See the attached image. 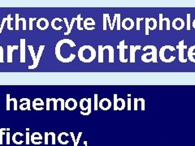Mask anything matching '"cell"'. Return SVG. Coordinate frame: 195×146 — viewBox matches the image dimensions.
<instances>
[{
  "mask_svg": "<svg viewBox=\"0 0 195 146\" xmlns=\"http://www.w3.org/2000/svg\"><path fill=\"white\" fill-rule=\"evenodd\" d=\"M79 60L84 64H90L96 58V50L92 46L85 45L82 46L78 50Z\"/></svg>",
  "mask_w": 195,
  "mask_h": 146,
  "instance_id": "1",
  "label": "cell"
},
{
  "mask_svg": "<svg viewBox=\"0 0 195 146\" xmlns=\"http://www.w3.org/2000/svg\"><path fill=\"white\" fill-rule=\"evenodd\" d=\"M64 44H68L71 47H75L76 46V44L75 42L73 41L70 39H67V38H64V39H62L59 41L57 42V44L55 45V49H54V54H55V57L57 58V59L59 60L60 62L64 63V64H68V63H71L76 57V55L74 54H71L70 56L65 59L64 58L62 55H61V53H60V49H61V46H63Z\"/></svg>",
  "mask_w": 195,
  "mask_h": 146,
  "instance_id": "2",
  "label": "cell"
},
{
  "mask_svg": "<svg viewBox=\"0 0 195 146\" xmlns=\"http://www.w3.org/2000/svg\"><path fill=\"white\" fill-rule=\"evenodd\" d=\"M148 49H150L152 50L150 53H145L144 55L141 56V60L144 62V63H150V62H153L154 64H157L158 61H157V48L156 46H145L143 48V50L145 51Z\"/></svg>",
  "mask_w": 195,
  "mask_h": 146,
  "instance_id": "3",
  "label": "cell"
},
{
  "mask_svg": "<svg viewBox=\"0 0 195 146\" xmlns=\"http://www.w3.org/2000/svg\"><path fill=\"white\" fill-rule=\"evenodd\" d=\"M167 49L170 50L171 51H174L176 49L172 46H163V47H161V49L159 50V58H160V59L162 60L163 62H164V63L169 64V63H172L173 61L176 59V57L175 56H171L169 58V59H166L165 57H164V52H165V50H167Z\"/></svg>",
  "mask_w": 195,
  "mask_h": 146,
  "instance_id": "4",
  "label": "cell"
},
{
  "mask_svg": "<svg viewBox=\"0 0 195 146\" xmlns=\"http://www.w3.org/2000/svg\"><path fill=\"white\" fill-rule=\"evenodd\" d=\"M124 40H122L119 43V45L117 46V49L120 50V61L121 63H128V59H125L124 57V50H126L128 48V46L124 45Z\"/></svg>",
  "mask_w": 195,
  "mask_h": 146,
  "instance_id": "5",
  "label": "cell"
},
{
  "mask_svg": "<svg viewBox=\"0 0 195 146\" xmlns=\"http://www.w3.org/2000/svg\"><path fill=\"white\" fill-rule=\"evenodd\" d=\"M177 49L179 50V61L182 64L187 63V59H185V55H184V50L187 49V46L184 44V40L179 42V44L177 46Z\"/></svg>",
  "mask_w": 195,
  "mask_h": 146,
  "instance_id": "6",
  "label": "cell"
},
{
  "mask_svg": "<svg viewBox=\"0 0 195 146\" xmlns=\"http://www.w3.org/2000/svg\"><path fill=\"white\" fill-rule=\"evenodd\" d=\"M125 107V101L123 98H117V94H114V110H123Z\"/></svg>",
  "mask_w": 195,
  "mask_h": 146,
  "instance_id": "7",
  "label": "cell"
},
{
  "mask_svg": "<svg viewBox=\"0 0 195 146\" xmlns=\"http://www.w3.org/2000/svg\"><path fill=\"white\" fill-rule=\"evenodd\" d=\"M44 49H45V46H44V45H41V46H39L38 52H37V55L36 56V62H35V64H33L32 65H29V66L28 67V68L29 69V70L35 69L38 66V64H39V62H40L41 55H42V52H43Z\"/></svg>",
  "mask_w": 195,
  "mask_h": 146,
  "instance_id": "8",
  "label": "cell"
},
{
  "mask_svg": "<svg viewBox=\"0 0 195 146\" xmlns=\"http://www.w3.org/2000/svg\"><path fill=\"white\" fill-rule=\"evenodd\" d=\"M49 27V21L46 18H40L37 20V28L41 30V31H45Z\"/></svg>",
  "mask_w": 195,
  "mask_h": 146,
  "instance_id": "9",
  "label": "cell"
},
{
  "mask_svg": "<svg viewBox=\"0 0 195 146\" xmlns=\"http://www.w3.org/2000/svg\"><path fill=\"white\" fill-rule=\"evenodd\" d=\"M44 137L41 135V133L37 132H33L31 135V138H30V141L33 145H39L42 143V140H43Z\"/></svg>",
  "mask_w": 195,
  "mask_h": 146,
  "instance_id": "10",
  "label": "cell"
},
{
  "mask_svg": "<svg viewBox=\"0 0 195 146\" xmlns=\"http://www.w3.org/2000/svg\"><path fill=\"white\" fill-rule=\"evenodd\" d=\"M95 21L93 18H86L84 20V28L88 31H93L95 28Z\"/></svg>",
  "mask_w": 195,
  "mask_h": 146,
  "instance_id": "11",
  "label": "cell"
},
{
  "mask_svg": "<svg viewBox=\"0 0 195 146\" xmlns=\"http://www.w3.org/2000/svg\"><path fill=\"white\" fill-rule=\"evenodd\" d=\"M77 101L76 99L74 98H68V100L65 101V109L68 110H74L77 109Z\"/></svg>",
  "mask_w": 195,
  "mask_h": 146,
  "instance_id": "12",
  "label": "cell"
},
{
  "mask_svg": "<svg viewBox=\"0 0 195 146\" xmlns=\"http://www.w3.org/2000/svg\"><path fill=\"white\" fill-rule=\"evenodd\" d=\"M99 106L103 110H108L111 107V101L108 98H103L99 102Z\"/></svg>",
  "mask_w": 195,
  "mask_h": 146,
  "instance_id": "13",
  "label": "cell"
},
{
  "mask_svg": "<svg viewBox=\"0 0 195 146\" xmlns=\"http://www.w3.org/2000/svg\"><path fill=\"white\" fill-rule=\"evenodd\" d=\"M121 26L124 29L129 31L134 27V21L131 18H125L121 23Z\"/></svg>",
  "mask_w": 195,
  "mask_h": 146,
  "instance_id": "14",
  "label": "cell"
},
{
  "mask_svg": "<svg viewBox=\"0 0 195 146\" xmlns=\"http://www.w3.org/2000/svg\"><path fill=\"white\" fill-rule=\"evenodd\" d=\"M25 41L24 38L20 39V62L21 64L25 63Z\"/></svg>",
  "mask_w": 195,
  "mask_h": 146,
  "instance_id": "15",
  "label": "cell"
},
{
  "mask_svg": "<svg viewBox=\"0 0 195 146\" xmlns=\"http://www.w3.org/2000/svg\"><path fill=\"white\" fill-rule=\"evenodd\" d=\"M68 137H69L68 133L61 132L59 134V136L57 137V140H58L59 144H61L63 145H68V143H69V140L67 139Z\"/></svg>",
  "mask_w": 195,
  "mask_h": 146,
  "instance_id": "16",
  "label": "cell"
},
{
  "mask_svg": "<svg viewBox=\"0 0 195 146\" xmlns=\"http://www.w3.org/2000/svg\"><path fill=\"white\" fill-rule=\"evenodd\" d=\"M19 46L17 45L16 46H11L8 45L7 46V62L8 64H12V53H13L14 50H18Z\"/></svg>",
  "mask_w": 195,
  "mask_h": 146,
  "instance_id": "17",
  "label": "cell"
},
{
  "mask_svg": "<svg viewBox=\"0 0 195 146\" xmlns=\"http://www.w3.org/2000/svg\"><path fill=\"white\" fill-rule=\"evenodd\" d=\"M23 137V133L22 132H16L14 133L13 136H12V141L14 144L20 145H22L23 144V140L21 139Z\"/></svg>",
  "mask_w": 195,
  "mask_h": 146,
  "instance_id": "18",
  "label": "cell"
},
{
  "mask_svg": "<svg viewBox=\"0 0 195 146\" xmlns=\"http://www.w3.org/2000/svg\"><path fill=\"white\" fill-rule=\"evenodd\" d=\"M141 46H130V63L134 64L135 63V52L137 50H141Z\"/></svg>",
  "mask_w": 195,
  "mask_h": 146,
  "instance_id": "19",
  "label": "cell"
},
{
  "mask_svg": "<svg viewBox=\"0 0 195 146\" xmlns=\"http://www.w3.org/2000/svg\"><path fill=\"white\" fill-rule=\"evenodd\" d=\"M20 21H22L23 22V30L25 31L26 30V20L25 18H20L19 17V14H16V31L19 30V23Z\"/></svg>",
  "mask_w": 195,
  "mask_h": 146,
  "instance_id": "20",
  "label": "cell"
},
{
  "mask_svg": "<svg viewBox=\"0 0 195 146\" xmlns=\"http://www.w3.org/2000/svg\"><path fill=\"white\" fill-rule=\"evenodd\" d=\"M109 50V59L108 62L110 64H112L114 63V48L111 46H103V50Z\"/></svg>",
  "mask_w": 195,
  "mask_h": 146,
  "instance_id": "21",
  "label": "cell"
},
{
  "mask_svg": "<svg viewBox=\"0 0 195 146\" xmlns=\"http://www.w3.org/2000/svg\"><path fill=\"white\" fill-rule=\"evenodd\" d=\"M32 105L33 109L36 108V107H41V106L44 105V102L41 98H35L32 102Z\"/></svg>",
  "mask_w": 195,
  "mask_h": 146,
  "instance_id": "22",
  "label": "cell"
},
{
  "mask_svg": "<svg viewBox=\"0 0 195 146\" xmlns=\"http://www.w3.org/2000/svg\"><path fill=\"white\" fill-rule=\"evenodd\" d=\"M194 46H191L190 48L189 49V50H188V59L190 61L195 64V59L194 58V55H195V53H194Z\"/></svg>",
  "mask_w": 195,
  "mask_h": 146,
  "instance_id": "23",
  "label": "cell"
},
{
  "mask_svg": "<svg viewBox=\"0 0 195 146\" xmlns=\"http://www.w3.org/2000/svg\"><path fill=\"white\" fill-rule=\"evenodd\" d=\"M103 46L102 45L99 46V63L103 64Z\"/></svg>",
  "mask_w": 195,
  "mask_h": 146,
  "instance_id": "24",
  "label": "cell"
},
{
  "mask_svg": "<svg viewBox=\"0 0 195 146\" xmlns=\"http://www.w3.org/2000/svg\"><path fill=\"white\" fill-rule=\"evenodd\" d=\"M56 21H59V22H62V19L60 18H54L52 20V21H51V27L54 28L55 31H59V30H61L62 28H63V27L62 26H59V28L56 27L55 26V22Z\"/></svg>",
  "mask_w": 195,
  "mask_h": 146,
  "instance_id": "25",
  "label": "cell"
},
{
  "mask_svg": "<svg viewBox=\"0 0 195 146\" xmlns=\"http://www.w3.org/2000/svg\"><path fill=\"white\" fill-rule=\"evenodd\" d=\"M28 48H29V50L30 55L32 56L33 64H35V62H36V55H35V53H34L33 46H32V45H29V46H28Z\"/></svg>",
  "mask_w": 195,
  "mask_h": 146,
  "instance_id": "26",
  "label": "cell"
},
{
  "mask_svg": "<svg viewBox=\"0 0 195 146\" xmlns=\"http://www.w3.org/2000/svg\"><path fill=\"white\" fill-rule=\"evenodd\" d=\"M82 20H83V18L82 17V15L79 14L76 18V21L77 22V29L80 30V31H82L84 29V27H82V25H81V22H82Z\"/></svg>",
  "mask_w": 195,
  "mask_h": 146,
  "instance_id": "27",
  "label": "cell"
},
{
  "mask_svg": "<svg viewBox=\"0 0 195 146\" xmlns=\"http://www.w3.org/2000/svg\"><path fill=\"white\" fill-rule=\"evenodd\" d=\"M152 19H153V18H145V35H146V36H148V35H149V31H150V20H152Z\"/></svg>",
  "mask_w": 195,
  "mask_h": 146,
  "instance_id": "28",
  "label": "cell"
},
{
  "mask_svg": "<svg viewBox=\"0 0 195 146\" xmlns=\"http://www.w3.org/2000/svg\"><path fill=\"white\" fill-rule=\"evenodd\" d=\"M6 131H7V128H0V145H2L3 143V136L6 135Z\"/></svg>",
  "mask_w": 195,
  "mask_h": 146,
  "instance_id": "29",
  "label": "cell"
},
{
  "mask_svg": "<svg viewBox=\"0 0 195 146\" xmlns=\"http://www.w3.org/2000/svg\"><path fill=\"white\" fill-rule=\"evenodd\" d=\"M13 20V18H12V16H11V14L9 15H7V29L8 30H11V31H12L13 30V28L12 27V25H11V22Z\"/></svg>",
  "mask_w": 195,
  "mask_h": 146,
  "instance_id": "30",
  "label": "cell"
},
{
  "mask_svg": "<svg viewBox=\"0 0 195 146\" xmlns=\"http://www.w3.org/2000/svg\"><path fill=\"white\" fill-rule=\"evenodd\" d=\"M75 21H76V18L72 19L71 23H70V25H69V28L67 30V32H64V35H68V34H70V33H71V32H72V29H73V24H74V23H75Z\"/></svg>",
  "mask_w": 195,
  "mask_h": 146,
  "instance_id": "31",
  "label": "cell"
},
{
  "mask_svg": "<svg viewBox=\"0 0 195 146\" xmlns=\"http://www.w3.org/2000/svg\"><path fill=\"white\" fill-rule=\"evenodd\" d=\"M20 102H23V101H25L26 102V104H27V110H31V106H30V100L29 99V98H21L20 100Z\"/></svg>",
  "mask_w": 195,
  "mask_h": 146,
  "instance_id": "32",
  "label": "cell"
},
{
  "mask_svg": "<svg viewBox=\"0 0 195 146\" xmlns=\"http://www.w3.org/2000/svg\"><path fill=\"white\" fill-rule=\"evenodd\" d=\"M3 55H4V51H3V48L0 46V64H3L4 63V59H3Z\"/></svg>",
  "mask_w": 195,
  "mask_h": 146,
  "instance_id": "33",
  "label": "cell"
},
{
  "mask_svg": "<svg viewBox=\"0 0 195 146\" xmlns=\"http://www.w3.org/2000/svg\"><path fill=\"white\" fill-rule=\"evenodd\" d=\"M103 29L106 31L107 30V14H103Z\"/></svg>",
  "mask_w": 195,
  "mask_h": 146,
  "instance_id": "34",
  "label": "cell"
},
{
  "mask_svg": "<svg viewBox=\"0 0 195 146\" xmlns=\"http://www.w3.org/2000/svg\"><path fill=\"white\" fill-rule=\"evenodd\" d=\"M11 98H10V94L9 93H7V111H9L10 110V106H11Z\"/></svg>",
  "mask_w": 195,
  "mask_h": 146,
  "instance_id": "35",
  "label": "cell"
},
{
  "mask_svg": "<svg viewBox=\"0 0 195 146\" xmlns=\"http://www.w3.org/2000/svg\"><path fill=\"white\" fill-rule=\"evenodd\" d=\"M186 16H187V30L190 31V14L188 13Z\"/></svg>",
  "mask_w": 195,
  "mask_h": 146,
  "instance_id": "36",
  "label": "cell"
},
{
  "mask_svg": "<svg viewBox=\"0 0 195 146\" xmlns=\"http://www.w3.org/2000/svg\"><path fill=\"white\" fill-rule=\"evenodd\" d=\"M163 14H159V30L162 31L163 30Z\"/></svg>",
  "mask_w": 195,
  "mask_h": 146,
  "instance_id": "37",
  "label": "cell"
},
{
  "mask_svg": "<svg viewBox=\"0 0 195 146\" xmlns=\"http://www.w3.org/2000/svg\"><path fill=\"white\" fill-rule=\"evenodd\" d=\"M44 144L45 145H48L49 144V132H46L44 134Z\"/></svg>",
  "mask_w": 195,
  "mask_h": 146,
  "instance_id": "38",
  "label": "cell"
},
{
  "mask_svg": "<svg viewBox=\"0 0 195 146\" xmlns=\"http://www.w3.org/2000/svg\"><path fill=\"white\" fill-rule=\"evenodd\" d=\"M58 101H60L61 103V110L64 111L65 110V101L64 98H58Z\"/></svg>",
  "mask_w": 195,
  "mask_h": 146,
  "instance_id": "39",
  "label": "cell"
},
{
  "mask_svg": "<svg viewBox=\"0 0 195 146\" xmlns=\"http://www.w3.org/2000/svg\"><path fill=\"white\" fill-rule=\"evenodd\" d=\"M116 20H117V13H116L114 15V19L112 23H111V31H112L114 29V27H115L116 23Z\"/></svg>",
  "mask_w": 195,
  "mask_h": 146,
  "instance_id": "40",
  "label": "cell"
},
{
  "mask_svg": "<svg viewBox=\"0 0 195 146\" xmlns=\"http://www.w3.org/2000/svg\"><path fill=\"white\" fill-rule=\"evenodd\" d=\"M98 97L99 95L95 93L94 94V110H98V106H99V102H98Z\"/></svg>",
  "mask_w": 195,
  "mask_h": 146,
  "instance_id": "41",
  "label": "cell"
},
{
  "mask_svg": "<svg viewBox=\"0 0 195 146\" xmlns=\"http://www.w3.org/2000/svg\"><path fill=\"white\" fill-rule=\"evenodd\" d=\"M82 132H80L78 133V136H77V140H76V143L73 145V146H78V145H79V142H80V140H81V137H82Z\"/></svg>",
  "mask_w": 195,
  "mask_h": 146,
  "instance_id": "42",
  "label": "cell"
},
{
  "mask_svg": "<svg viewBox=\"0 0 195 146\" xmlns=\"http://www.w3.org/2000/svg\"><path fill=\"white\" fill-rule=\"evenodd\" d=\"M117 30H120V14L117 13Z\"/></svg>",
  "mask_w": 195,
  "mask_h": 146,
  "instance_id": "43",
  "label": "cell"
},
{
  "mask_svg": "<svg viewBox=\"0 0 195 146\" xmlns=\"http://www.w3.org/2000/svg\"><path fill=\"white\" fill-rule=\"evenodd\" d=\"M143 20H144V18H137V31L140 30V22Z\"/></svg>",
  "mask_w": 195,
  "mask_h": 146,
  "instance_id": "44",
  "label": "cell"
},
{
  "mask_svg": "<svg viewBox=\"0 0 195 146\" xmlns=\"http://www.w3.org/2000/svg\"><path fill=\"white\" fill-rule=\"evenodd\" d=\"M49 136H51V138H52L51 144H52V145H55V133L49 132Z\"/></svg>",
  "mask_w": 195,
  "mask_h": 146,
  "instance_id": "45",
  "label": "cell"
},
{
  "mask_svg": "<svg viewBox=\"0 0 195 146\" xmlns=\"http://www.w3.org/2000/svg\"><path fill=\"white\" fill-rule=\"evenodd\" d=\"M25 137H26V141H25V144L29 145V142L30 141V138H31V136H29V132H26V134H25Z\"/></svg>",
  "mask_w": 195,
  "mask_h": 146,
  "instance_id": "46",
  "label": "cell"
},
{
  "mask_svg": "<svg viewBox=\"0 0 195 146\" xmlns=\"http://www.w3.org/2000/svg\"><path fill=\"white\" fill-rule=\"evenodd\" d=\"M51 99V101L54 102V110L56 111L58 108H57V102H58V99H55V98H50Z\"/></svg>",
  "mask_w": 195,
  "mask_h": 146,
  "instance_id": "47",
  "label": "cell"
},
{
  "mask_svg": "<svg viewBox=\"0 0 195 146\" xmlns=\"http://www.w3.org/2000/svg\"><path fill=\"white\" fill-rule=\"evenodd\" d=\"M138 101L141 102V110H145V99L144 98H138Z\"/></svg>",
  "mask_w": 195,
  "mask_h": 146,
  "instance_id": "48",
  "label": "cell"
},
{
  "mask_svg": "<svg viewBox=\"0 0 195 146\" xmlns=\"http://www.w3.org/2000/svg\"><path fill=\"white\" fill-rule=\"evenodd\" d=\"M11 101L14 102V110H17V100L16 98H11Z\"/></svg>",
  "mask_w": 195,
  "mask_h": 146,
  "instance_id": "49",
  "label": "cell"
},
{
  "mask_svg": "<svg viewBox=\"0 0 195 146\" xmlns=\"http://www.w3.org/2000/svg\"><path fill=\"white\" fill-rule=\"evenodd\" d=\"M36 20V18H29V30L32 31L33 30V22Z\"/></svg>",
  "mask_w": 195,
  "mask_h": 146,
  "instance_id": "50",
  "label": "cell"
},
{
  "mask_svg": "<svg viewBox=\"0 0 195 146\" xmlns=\"http://www.w3.org/2000/svg\"><path fill=\"white\" fill-rule=\"evenodd\" d=\"M20 109L21 110H27V104L26 102H23L21 105H20Z\"/></svg>",
  "mask_w": 195,
  "mask_h": 146,
  "instance_id": "51",
  "label": "cell"
},
{
  "mask_svg": "<svg viewBox=\"0 0 195 146\" xmlns=\"http://www.w3.org/2000/svg\"><path fill=\"white\" fill-rule=\"evenodd\" d=\"M50 101H51L50 98H48V97H47V98H46V110H50Z\"/></svg>",
  "mask_w": 195,
  "mask_h": 146,
  "instance_id": "52",
  "label": "cell"
},
{
  "mask_svg": "<svg viewBox=\"0 0 195 146\" xmlns=\"http://www.w3.org/2000/svg\"><path fill=\"white\" fill-rule=\"evenodd\" d=\"M152 21L154 22V26L150 28V30H152V31H154V30H155L156 29V27H157V21H156V19L153 18L152 19Z\"/></svg>",
  "mask_w": 195,
  "mask_h": 146,
  "instance_id": "53",
  "label": "cell"
},
{
  "mask_svg": "<svg viewBox=\"0 0 195 146\" xmlns=\"http://www.w3.org/2000/svg\"><path fill=\"white\" fill-rule=\"evenodd\" d=\"M163 20L167 21V30L170 31V20L169 18H163Z\"/></svg>",
  "mask_w": 195,
  "mask_h": 146,
  "instance_id": "54",
  "label": "cell"
},
{
  "mask_svg": "<svg viewBox=\"0 0 195 146\" xmlns=\"http://www.w3.org/2000/svg\"><path fill=\"white\" fill-rule=\"evenodd\" d=\"M6 136H7V145H10V132H6Z\"/></svg>",
  "mask_w": 195,
  "mask_h": 146,
  "instance_id": "55",
  "label": "cell"
},
{
  "mask_svg": "<svg viewBox=\"0 0 195 146\" xmlns=\"http://www.w3.org/2000/svg\"><path fill=\"white\" fill-rule=\"evenodd\" d=\"M128 110H131V98H128Z\"/></svg>",
  "mask_w": 195,
  "mask_h": 146,
  "instance_id": "56",
  "label": "cell"
},
{
  "mask_svg": "<svg viewBox=\"0 0 195 146\" xmlns=\"http://www.w3.org/2000/svg\"><path fill=\"white\" fill-rule=\"evenodd\" d=\"M137 102H138V99L134 98V110H137Z\"/></svg>",
  "mask_w": 195,
  "mask_h": 146,
  "instance_id": "57",
  "label": "cell"
},
{
  "mask_svg": "<svg viewBox=\"0 0 195 146\" xmlns=\"http://www.w3.org/2000/svg\"><path fill=\"white\" fill-rule=\"evenodd\" d=\"M107 22H108V25L110 27V29H111V19H110V15L107 14Z\"/></svg>",
  "mask_w": 195,
  "mask_h": 146,
  "instance_id": "58",
  "label": "cell"
},
{
  "mask_svg": "<svg viewBox=\"0 0 195 146\" xmlns=\"http://www.w3.org/2000/svg\"><path fill=\"white\" fill-rule=\"evenodd\" d=\"M35 110H43V106H41V107H36V108H34Z\"/></svg>",
  "mask_w": 195,
  "mask_h": 146,
  "instance_id": "59",
  "label": "cell"
},
{
  "mask_svg": "<svg viewBox=\"0 0 195 146\" xmlns=\"http://www.w3.org/2000/svg\"><path fill=\"white\" fill-rule=\"evenodd\" d=\"M84 146H87V141H84Z\"/></svg>",
  "mask_w": 195,
  "mask_h": 146,
  "instance_id": "60",
  "label": "cell"
},
{
  "mask_svg": "<svg viewBox=\"0 0 195 146\" xmlns=\"http://www.w3.org/2000/svg\"><path fill=\"white\" fill-rule=\"evenodd\" d=\"M3 32V31H2V29H1V25H0V34H1V32Z\"/></svg>",
  "mask_w": 195,
  "mask_h": 146,
  "instance_id": "61",
  "label": "cell"
},
{
  "mask_svg": "<svg viewBox=\"0 0 195 146\" xmlns=\"http://www.w3.org/2000/svg\"><path fill=\"white\" fill-rule=\"evenodd\" d=\"M131 97V94H128V97Z\"/></svg>",
  "mask_w": 195,
  "mask_h": 146,
  "instance_id": "62",
  "label": "cell"
},
{
  "mask_svg": "<svg viewBox=\"0 0 195 146\" xmlns=\"http://www.w3.org/2000/svg\"><path fill=\"white\" fill-rule=\"evenodd\" d=\"M29 128H26V132H29Z\"/></svg>",
  "mask_w": 195,
  "mask_h": 146,
  "instance_id": "63",
  "label": "cell"
}]
</instances>
